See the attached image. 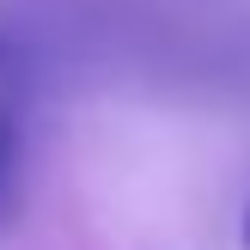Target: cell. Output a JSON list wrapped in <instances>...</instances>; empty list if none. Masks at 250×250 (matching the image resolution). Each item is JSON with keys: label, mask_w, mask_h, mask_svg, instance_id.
Listing matches in <instances>:
<instances>
[{"label": "cell", "mask_w": 250, "mask_h": 250, "mask_svg": "<svg viewBox=\"0 0 250 250\" xmlns=\"http://www.w3.org/2000/svg\"><path fill=\"white\" fill-rule=\"evenodd\" d=\"M24 177H31V92L0 85V232L24 214Z\"/></svg>", "instance_id": "1"}, {"label": "cell", "mask_w": 250, "mask_h": 250, "mask_svg": "<svg viewBox=\"0 0 250 250\" xmlns=\"http://www.w3.org/2000/svg\"><path fill=\"white\" fill-rule=\"evenodd\" d=\"M19 67H24L19 37H6V31H0V85H19Z\"/></svg>", "instance_id": "2"}, {"label": "cell", "mask_w": 250, "mask_h": 250, "mask_svg": "<svg viewBox=\"0 0 250 250\" xmlns=\"http://www.w3.org/2000/svg\"><path fill=\"white\" fill-rule=\"evenodd\" d=\"M244 250H250V208H244Z\"/></svg>", "instance_id": "3"}]
</instances>
